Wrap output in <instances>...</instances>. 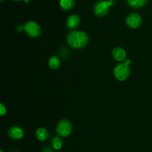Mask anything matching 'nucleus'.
I'll use <instances>...</instances> for the list:
<instances>
[{"label": "nucleus", "instance_id": "f257e3e1", "mask_svg": "<svg viewBox=\"0 0 152 152\" xmlns=\"http://www.w3.org/2000/svg\"><path fill=\"white\" fill-rule=\"evenodd\" d=\"M88 35L84 31H73L68 34L67 42L73 48H83L88 42Z\"/></svg>", "mask_w": 152, "mask_h": 152}, {"label": "nucleus", "instance_id": "f03ea898", "mask_svg": "<svg viewBox=\"0 0 152 152\" xmlns=\"http://www.w3.org/2000/svg\"><path fill=\"white\" fill-rule=\"evenodd\" d=\"M130 63L131 60L127 59L124 63H121L115 67L114 70V77L119 81H125L129 78L131 73L130 68H129Z\"/></svg>", "mask_w": 152, "mask_h": 152}, {"label": "nucleus", "instance_id": "7ed1b4c3", "mask_svg": "<svg viewBox=\"0 0 152 152\" xmlns=\"http://www.w3.org/2000/svg\"><path fill=\"white\" fill-rule=\"evenodd\" d=\"M115 0H99L95 4L94 7V12L95 15L99 17L105 16L109 11V7L115 4Z\"/></svg>", "mask_w": 152, "mask_h": 152}, {"label": "nucleus", "instance_id": "20e7f679", "mask_svg": "<svg viewBox=\"0 0 152 152\" xmlns=\"http://www.w3.org/2000/svg\"><path fill=\"white\" fill-rule=\"evenodd\" d=\"M72 132V125L68 120H62L58 123L56 126V132L62 137L69 136Z\"/></svg>", "mask_w": 152, "mask_h": 152}, {"label": "nucleus", "instance_id": "39448f33", "mask_svg": "<svg viewBox=\"0 0 152 152\" xmlns=\"http://www.w3.org/2000/svg\"><path fill=\"white\" fill-rule=\"evenodd\" d=\"M22 29L29 37L33 38L38 37L41 34V28L39 25L35 22H28L24 26H22Z\"/></svg>", "mask_w": 152, "mask_h": 152}, {"label": "nucleus", "instance_id": "423d86ee", "mask_svg": "<svg viewBox=\"0 0 152 152\" xmlns=\"http://www.w3.org/2000/svg\"><path fill=\"white\" fill-rule=\"evenodd\" d=\"M126 22L128 26L131 28H137L142 25V19L138 13H130L127 16Z\"/></svg>", "mask_w": 152, "mask_h": 152}, {"label": "nucleus", "instance_id": "0eeeda50", "mask_svg": "<svg viewBox=\"0 0 152 152\" xmlns=\"http://www.w3.org/2000/svg\"><path fill=\"white\" fill-rule=\"evenodd\" d=\"M8 135L13 140H20L24 136V131L18 126L10 127L8 130Z\"/></svg>", "mask_w": 152, "mask_h": 152}, {"label": "nucleus", "instance_id": "6e6552de", "mask_svg": "<svg viewBox=\"0 0 152 152\" xmlns=\"http://www.w3.org/2000/svg\"><path fill=\"white\" fill-rule=\"evenodd\" d=\"M113 58L118 62H122L126 58V52L123 48L120 47H117L113 49L111 53Z\"/></svg>", "mask_w": 152, "mask_h": 152}, {"label": "nucleus", "instance_id": "1a4fd4ad", "mask_svg": "<svg viewBox=\"0 0 152 152\" xmlns=\"http://www.w3.org/2000/svg\"><path fill=\"white\" fill-rule=\"evenodd\" d=\"M80 19L79 16L76 14L71 15L68 18L66 21V25L67 28L70 30L75 29L77 27L80 25Z\"/></svg>", "mask_w": 152, "mask_h": 152}, {"label": "nucleus", "instance_id": "9d476101", "mask_svg": "<svg viewBox=\"0 0 152 152\" xmlns=\"http://www.w3.org/2000/svg\"><path fill=\"white\" fill-rule=\"evenodd\" d=\"M48 132L47 131V129H44V128H39L36 132V137L40 141H45L48 139Z\"/></svg>", "mask_w": 152, "mask_h": 152}, {"label": "nucleus", "instance_id": "9b49d317", "mask_svg": "<svg viewBox=\"0 0 152 152\" xmlns=\"http://www.w3.org/2000/svg\"><path fill=\"white\" fill-rule=\"evenodd\" d=\"M60 59L56 56H50V59H48V66L53 70H56L57 68H59L60 66Z\"/></svg>", "mask_w": 152, "mask_h": 152}, {"label": "nucleus", "instance_id": "f8f14e48", "mask_svg": "<svg viewBox=\"0 0 152 152\" xmlns=\"http://www.w3.org/2000/svg\"><path fill=\"white\" fill-rule=\"evenodd\" d=\"M129 6L133 8H140L147 3L148 0H126Z\"/></svg>", "mask_w": 152, "mask_h": 152}, {"label": "nucleus", "instance_id": "ddd939ff", "mask_svg": "<svg viewBox=\"0 0 152 152\" xmlns=\"http://www.w3.org/2000/svg\"><path fill=\"white\" fill-rule=\"evenodd\" d=\"M59 4L64 10H71L74 7L75 0H59Z\"/></svg>", "mask_w": 152, "mask_h": 152}, {"label": "nucleus", "instance_id": "4468645a", "mask_svg": "<svg viewBox=\"0 0 152 152\" xmlns=\"http://www.w3.org/2000/svg\"><path fill=\"white\" fill-rule=\"evenodd\" d=\"M51 145L53 149L59 150L62 146V140L59 137H55L51 141Z\"/></svg>", "mask_w": 152, "mask_h": 152}, {"label": "nucleus", "instance_id": "2eb2a0df", "mask_svg": "<svg viewBox=\"0 0 152 152\" xmlns=\"http://www.w3.org/2000/svg\"><path fill=\"white\" fill-rule=\"evenodd\" d=\"M6 113H7V109L4 105L3 104H0V114L1 116H4Z\"/></svg>", "mask_w": 152, "mask_h": 152}, {"label": "nucleus", "instance_id": "dca6fc26", "mask_svg": "<svg viewBox=\"0 0 152 152\" xmlns=\"http://www.w3.org/2000/svg\"><path fill=\"white\" fill-rule=\"evenodd\" d=\"M43 152H54L52 148H50V147H45V148L43 149Z\"/></svg>", "mask_w": 152, "mask_h": 152}, {"label": "nucleus", "instance_id": "f3484780", "mask_svg": "<svg viewBox=\"0 0 152 152\" xmlns=\"http://www.w3.org/2000/svg\"><path fill=\"white\" fill-rule=\"evenodd\" d=\"M12 1H21V0H12Z\"/></svg>", "mask_w": 152, "mask_h": 152}, {"label": "nucleus", "instance_id": "a211bd4d", "mask_svg": "<svg viewBox=\"0 0 152 152\" xmlns=\"http://www.w3.org/2000/svg\"><path fill=\"white\" fill-rule=\"evenodd\" d=\"M4 1V0H1V2H3V1Z\"/></svg>", "mask_w": 152, "mask_h": 152}, {"label": "nucleus", "instance_id": "6ab92c4d", "mask_svg": "<svg viewBox=\"0 0 152 152\" xmlns=\"http://www.w3.org/2000/svg\"><path fill=\"white\" fill-rule=\"evenodd\" d=\"M1 152H3V151H2V150H1Z\"/></svg>", "mask_w": 152, "mask_h": 152}]
</instances>
